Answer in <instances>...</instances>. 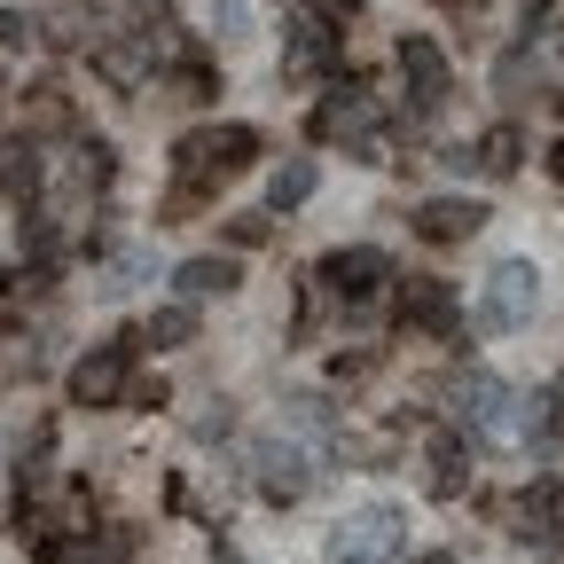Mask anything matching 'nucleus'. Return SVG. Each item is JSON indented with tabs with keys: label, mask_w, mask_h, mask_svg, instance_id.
Wrapping results in <instances>:
<instances>
[{
	"label": "nucleus",
	"mask_w": 564,
	"mask_h": 564,
	"mask_svg": "<svg viewBox=\"0 0 564 564\" xmlns=\"http://www.w3.org/2000/svg\"><path fill=\"white\" fill-rule=\"evenodd\" d=\"M408 549V510L400 502H361L329 525V564H392Z\"/></svg>",
	"instance_id": "f257e3e1"
},
{
	"label": "nucleus",
	"mask_w": 564,
	"mask_h": 564,
	"mask_svg": "<svg viewBox=\"0 0 564 564\" xmlns=\"http://www.w3.org/2000/svg\"><path fill=\"white\" fill-rule=\"evenodd\" d=\"M173 158H181V165H173V173H181V188H196V196H204V188H220L228 173H243V165L259 158V133H251V126H204V133H188V141H181Z\"/></svg>",
	"instance_id": "f03ea898"
},
{
	"label": "nucleus",
	"mask_w": 564,
	"mask_h": 564,
	"mask_svg": "<svg viewBox=\"0 0 564 564\" xmlns=\"http://www.w3.org/2000/svg\"><path fill=\"white\" fill-rule=\"evenodd\" d=\"M314 141H345L352 165H384V133H377V110H369V87L345 79L322 110H314Z\"/></svg>",
	"instance_id": "7ed1b4c3"
},
{
	"label": "nucleus",
	"mask_w": 564,
	"mask_h": 564,
	"mask_svg": "<svg viewBox=\"0 0 564 564\" xmlns=\"http://www.w3.org/2000/svg\"><path fill=\"white\" fill-rule=\"evenodd\" d=\"M533 306H541V267H533V259H502V267L486 274V299H478V329L510 337V329H525V322H533Z\"/></svg>",
	"instance_id": "20e7f679"
},
{
	"label": "nucleus",
	"mask_w": 564,
	"mask_h": 564,
	"mask_svg": "<svg viewBox=\"0 0 564 564\" xmlns=\"http://www.w3.org/2000/svg\"><path fill=\"white\" fill-rule=\"evenodd\" d=\"M133 345H141V337H110V345H95L87 361L70 369V408H118L126 384H133Z\"/></svg>",
	"instance_id": "39448f33"
},
{
	"label": "nucleus",
	"mask_w": 564,
	"mask_h": 564,
	"mask_svg": "<svg viewBox=\"0 0 564 564\" xmlns=\"http://www.w3.org/2000/svg\"><path fill=\"white\" fill-rule=\"evenodd\" d=\"M400 87H408V110H415V118L447 110V95H455V70H447L440 40H423V32H408V40H400Z\"/></svg>",
	"instance_id": "423d86ee"
},
{
	"label": "nucleus",
	"mask_w": 564,
	"mask_h": 564,
	"mask_svg": "<svg viewBox=\"0 0 564 564\" xmlns=\"http://www.w3.org/2000/svg\"><path fill=\"white\" fill-rule=\"evenodd\" d=\"M314 282L329 299H345V306H361V299H377L384 282H392V259L377 251V243H345V251H329L322 267H314Z\"/></svg>",
	"instance_id": "0eeeda50"
},
{
	"label": "nucleus",
	"mask_w": 564,
	"mask_h": 564,
	"mask_svg": "<svg viewBox=\"0 0 564 564\" xmlns=\"http://www.w3.org/2000/svg\"><path fill=\"white\" fill-rule=\"evenodd\" d=\"M337 70V24L329 17H299L291 32H282V79L291 87H314Z\"/></svg>",
	"instance_id": "6e6552de"
},
{
	"label": "nucleus",
	"mask_w": 564,
	"mask_h": 564,
	"mask_svg": "<svg viewBox=\"0 0 564 564\" xmlns=\"http://www.w3.org/2000/svg\"><path fill=\"white\" fill-rule=\"evenodd\" d=\"M463 322V299H455V282L440 274H408L400 282V329H423V337H455Z\"/></svg>",
	"instance_id": "1a4fd4ad"
},
{
	"label": "nucleus",
	"mask_w": 564,
	"mask_h": 564,
	"mask_svg": "<svg viewBox=\"0 0 564 564\" xmlns=\"http://www.w3.org/2000/svg\"><path fill=\"white\" fill-rule=\"evenodd\" d=\"M502 525L518 549H549L556 541V478H533L525 494H510L502 502Z\"/></svg>",
	"instance_id": "9d476101"
},
{
	"label": "nucleus",
	"mask_w": 564,
	"mask_h": 564,
	"mask_svg": "<svg viewBox=\"0 0 564 564\" xmlns=\"http://www.w3.org/2000/svg\"><path fill=\"white\" fill-rule=\"evenodd\" d=\"M306 486H314V455H306L299 440L259 447V494H267V502H299Z\"/></svg>",
	"instance_id": "9b49d317"
},
{
	"label": "nucleus",
	"mask_w": 564,
	"mask_h": 564,
	"mask_svg": "<svg viewBox=\"0 0 564 564\" xmlns=\"http://www.w3.org/2000/svg\"><path fill=\"white\" fill-rule=\"evenodd\" d=\"M486 228V204L470 196H432V204H415V236L423 243H470Z\"/></svg>",
	"instance_id": "f8f14e48"
},
{
	"label": "nucleus",
	"mask_w": 564,
	"mask_h": 564,
	"mask_svg": "<svg viewBox=\"0 0 564 564\" xmlns=\"http://www.w3.org/2000/svg\"><path fill=\"white\" fill-rule=\"evenodd\" d=\"M181 299H228L236 282H243V267L228 259V251H204V259H181Z\"/></svg>",
	"instance_id": "ddd939ff"
},
{
	"label": "nucleus",
	"mask_w": 564,
	"mask_h": 564,
	"mask_svg": "<svg viewBox=\"0 0 564 564\" xmlns=\"http://www.w3.org/2000/svg\"><path fill=\"white\" fill-rule=\"evenodd\" d=\"M110 181H118V150H110V141H79V150H70V165H63V188L95 196V188H110Z\"/></svg>",
	"instance_id": "4468645a"
},
{
	"label": "nucleus",
	"mask_w": 564,
	"mask_h": 564,
	"mask_svg": "<svg viewBox=\"0 0 564 564\" xmlns=\"http://www.w3.org/2000/svg\"><path fill=\"white\" fill-rule=\"evenodd\" d=\"M463 486H470V447H463V432H440V440H432V494H440V502H455Z\"/></svg>",
	"instance_id": "2eb2a0df"
},
{
	"label": "nucleus",
	"mask_w": 564,
	"mask_h": 564,
	"mask_svg": "<svg viewBox=\"0 0 564 564\" xmlns=\"http://www.w3.org/2000/svg\"><path fill=\"white\" fill-rule=\"evenodd\" d=\"M40 181H47V173H40V150H32V141H0V188H9L17 204H32Z\"/></svg>",
	"instance_id": "dca6fc26"
},
{
	"label": "nucleus",
	"mask_w": 564,
	"mask_h": 564,
	"mask_svg": "<svg viewBox=\"0 0 564 564\" xmlns=\"http://www.w3.org/2000/svg\"><path fill=\"white\" fill-rule=\"evenodd\" d=\"M470 158H478V173L510 181V173L525 165V133H518V126H494V133H478V150H470Z\"/></svg>",
	"instance_id": "f3484780"
},
{
	"label": "nucleus",
	"mask_w": 564,
	"mask_h": 564,
	"mask_svg": "<svg viewBox=\"0 0 564 564\" xmlns=\"http://www.w3.org/2000/svg\"><path fill=\"white\" fill-rule=\"evenodd\" d=\"M314 181H322V173H314V158H291V165L267 181V204H274V212H299V204L314 196Z\"/></svg>",
	"instance_id": "a211bd4d"
},
{
	"label": "nucleus",
	"mask_w": 564,
	"mask_h": 564,
	"mask_svg": "<svg viewBox=\"0 0 564 564\" xmlns=\"http://www.w3.org/2000/svg\"><path fill=\"white\" fill-rule=\"evenodd\" d=\"M188 337H196V306H158L141 329V345H188Z\"/></svg>",
	"instance_id": "6ab92c4d"
},
{
	"label": "nucleus",
	"mask_w": 564,
	"mask_h": 564,
	"mask_svg": "<svg viewBox=\"0 0 564 564\" xmlns=\"http://www.w3.org/2000/svg\"><path fill=\"white\" fill-rule=\"evenodd\" d=\"M24 110H32V126H40V133H63V126H70V102H63L55 87H32V95H24Z\"/></svg>",
	"instance_id": "aec40b11"
},
{
	"label": "nucleus",
	"mask_w": 564,
	"mask_h": 564,
	"mask_svg": "<svg viewBox=\"0 0 564 564\" xmlns=\"http://www.w3.org/2000/svg\"><path fill=\"white\" fill-rule=\"evenodd\" d=\"M47 291V267H32V274H0V314H17V306H32Z\"/></svg>",
	"instance_id": "412c9836"
},
{
	"label": "nucleus",
	"mask_w": 564,
	"mask_h": 564,
	"mask_svg": "<svg viewBox=\"0 0 564 564\" xmlns=\"http://www.w3.org/2000/svg\"><path fill=\"white\" fill-rule=\"evenodd\" d=\"M267 236H274V220H267V212H236V220H228V243H236V251H259Z\"/></svg>",
	"instance_id": "4be33fe9"
},
{
	"label": "nucleus",
	"mask_w": 564,
	"mask_h": 564,
	"mask_svg": "<svg viewBox=\"0 0 564 564\" xmlns=\"http://www.w3.org/2000/svg\"><path fill=\"white\" fill-rule=\"evenodd\" d=\"M24 251H32L40 267H55V251H63V236H55V220H40V212H32V220H24Z\"/></svg>",
	"instance_id": "5701e85b"
},
{
	"label": "nucleus",
	"mask_w": 564,
	"mask_h": 564,
	"mask_svg": "<svg viewBox=\"0 0 564 564\" xmlns=\"http://www.w3.org/2000/svg\"><path fill=\"white\" fill-rule=\"evenodd\" d=\"M141 274H150V251H126V259L110 267V282H102V299H126L133 282H141Z\"/></svg>",
	"instance_id": "b1692460"
},
{
	"label": "nucleus",
	"mask_w": 564,
	"mask_h": 564,
	"mask_svg": "<svg viewBox=\"0 0 564 564\" xmlns=\"http://www.w3.org/2000/svg\"><path fill=\"white\" fill-rule=\"evenodd\" d=\"M251 24V0H212V32H220V40H236Z\"/></svg>",
	"instance_id": "393cba45"
},
{
	"label": "nucleus",
	"mask_w": 564,
	"mask_h": 564,
	"mask_svg": "<svg viewBox=\"0 0 564 564\" xmlns=\"http://www.w3.org/2000/svg\"><path fill=\"white\" fill-rule=\"evenodd\" d=\"M173 87H181L173 102H204V95H212V70H204V63H181V70H173Z\"/></svg>",
	"instance_id": "a878e982"
},
{
	"label": "nucleus",
	"mask_w": 564,
	"mask_h": 564,
	"mask_svg": "<svg viewBox=\"0 0 564 564\" xmlns=\"http://www.w3.org/2000/svg\"><path fill=\"white\" fill-rule=\"evenodd\" d=\"M32 40H40V24H32V17H17V9H0V47L17 55V47H32Z\"/></svg>",
	"instance_id": "bb28decb"
},
{
	"label": "nucleus",
	"mask_w": 564,
	"mask_h": 564,
	"mask_svg": "<svg viewBox=\"0 0 564 564\" xmlns=\"http://www.w3.org/2000/svg\"><path fill=\"white\" fill-rule=\"evenodd\" d=\"M291 423H299V432H322V423H329V400L299 392V400H291Z\"/></svg>",
	"instance_id": "cd10ccee"
},
{
	"label": "nucleus",
	"mask_w": 564,
	"mask_h": 564,
	"mask_svg": "<svg viewBox=\"0 0 564 564\" xmlns=\"http://www.w3.org/2000/svg\"><path fill=\"white\" fill-rule=\"evenodd\" d=\"M126 408H165V377H158V384L133 377V384H126Z\"/></svg>",
	"instance_id": "c85d7f7f"
},
{
	"label": "nucleus",
	"mask_w": 564,
	"mask_h": 564,
	"mask_svg": "<svg viewBox=\"0 0 564 564\" xmlns=\"http://www.w3.org/2000/svg\"><path fill=\"white\" fill-rule=\"evenodd\" d=\"M306 17H329V24H345V17H361V0H299Z\"/></svg>",
	"instance_id": "c756f323"
},
{
	"label": "nucleus",
	"mask_w": 564,
	"mask_h": 564,
	"mask_svg": "<svg viewBox=\"0 0 564 564\" xmlns=\"http://www.w3.org/2000/svg\"><path fill=\"white\" fill-rule=\"evenodd\" d=\"M228 423H236V415H228V400H212V408L196 415V440H220V432H228Z\"/></svg>",
	"instance_id": "7c9ffc66"
},
{
	"label": "nucleus",
	"mask_w": 564,
	"mask_h": 564,
	"mask_svg": "<svg viewBox=\"0 0 564 564\" xmlns=\"http://www.w3.org/2000/svg\"><path fill=\"white\" fill-rule=\"evenodd\" d=\"M408 564H455V556H447V549H423V556H408Z\"/></svg>",
	"instance_id": "2f4dec72"
},
{
	"label": "nucleus",
	"mask_w": 564,
	"mask_h": 564,
	"mask_svg": "<svg viewBox=\"0 0 564 564\" xmlns=\"http://www.w3.org/2000/svg\"><path fill=\"white\" fill-rule=\"evenodd\" d=\"M549 173H556V181H564V141H556V150H549Z\"/></svg>",
	"instance_id": "473e14b6"
},
{
	"label": "nucleus",
	"mask_w": 564,
	"mask_h": 564,
	"mask_svg": "<svg viewBox=\"0 0 564 564\" xmlns=\"http://www.w3.org/2000/svg\"><path fill=\"white\" fill-rule=\"evenodd\" d=\"M556 110H564V95H556Z\"/></svg>",
	"instance_id": "72a5a7b5"
}]
</instances>
